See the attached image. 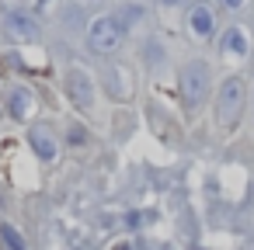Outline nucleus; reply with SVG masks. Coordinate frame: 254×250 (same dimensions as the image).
Here are the masks:
<instances>
[{
	"label": "nucleus",
	"mask_w": 254,
	"mask_h": 250,
	"mask_svg": "<svg viewBox=\"0 0 254 250\" xmlns=\"http://www.w3.org/2000/svg\"><path fill=\"white\" fill-rule=\"evenodd\" d=\"M240 111H244V80L240 77H226L219 94H216V118H219V125L230 129V125H237Z\"/></svg>",
	"instance_id": "1"
},
{
	"label": "nucleus",
	"mask_w": 254,
	"mask_h": 250,
	"mask_svg": "<svg viewBox=\"0 0 254 250\" xmlns=\"http://www.w3.org/2000/svg\"><path fill=\"white\" fill-rule=\"evenodd\" d=\"M122 35H126V28H122V21H119L115 14L98 18V21L87 28V42H91V49H94V52H105V56L119 49Z\"/></svg>",
	"instance_id": "2"
},
{
	"label": "nucleus",
	"mask_w": 254,
	"mask_h": 250,
	"mask_svg": "<svg viewBox=\"0 0 254 250\" xmlns=\"http://www.w3.org/2000/svg\"><path fill=\"white\" fill-rule=\"evenodd\" d=\"M181 94L188 104H202L209 94V66L205 63H188L181 73Z\"/></svg>",
	"instance_id": "3"
},
{
	"label": "nucleus",
	"mask_w": 254,
	"mask_h": 250,
	"mask_svg": "<svg viewBox=\"0 0 254 250\" xmlns=\"http://www.w3.org/2000/svg\"><path fill=\"white\" fill-rule=\"evenodd\" d=\"M7 35L18 39V42H35V39H39V25H35V18L25 14V11H11V14H7Z\"/></svg>",
	"instance_id": "4"
},
{
	"label": "nucleus",
	"mask_w": 254,
	"mask_h": 250,
	"mask_svg": "<svg viewBox=\"0 0 254 250\" xmlns=\"http://www.w3.org/2000/svg\"><path fill=\"white\" fill-rule=\"evenodd\" d=\"M32 108H35V98H32V91H25V87H14V91L7 94V111H11L14 118H28V115H32Z\"/></svg>",
	"instance_id": "5"
},
{
	"label": "nucleus",
	"mask_w": 254,
	"mask_h": 250,
	"mask_svg": "<svg viewBox=\"0 0 254 250\" xmlns=\"http://www.w3.org/2000/svg\"><path fill=\"white\" fill-rule=\"evenodd\" d=\"M28 143H32V150H35V156L39 160H53L56 156V143H53V136H49V129H32L28 132Z\"/></svg>",
	"instance_id": "6"
},
{
	"label": "nucleus",
	"mask_w": 254,
	"mask_h": 250,
	"mask_svg": "<svg viewBox=\"0 0 254 250\" xmlns=\"http://www.w3.org/2000/svg\"><path fill=\"white\" fill-rule=\"evenodd\" d=\"M191 32H195V39H209L212 35V11L209 7H191Z\"/></svg>",
	"instance_id": "7"
},
{
	"label": "nucleus",
	"mask_w": 254,
	"mask_h": 250,
	"mask_svg": "<svg viewBox=\"0 0 254 250\" xmlns=\"http://www.w3.org/2000/svg\"><path fill=\"white\" fill-rule=\"evenodd\" d=\"M223 52L226 56H247V35H244V28H230L226 35H223Z\"/></svg>",
	"instance_id": "8"
},
{
	"label": "nucleus",
	"mask_w": 254,
	"mask_h": 250,
	"mask_svg": "<svg viewBox=\"0 0 254 250\" xmlns=\"http://www.w3.org/2000/svg\"><path fill=\"white\" fill-rule=\"evenodd\" d=\"M70 94L80 104H91V80H87L84 70H70Z\"/></svg>",
	"instance_id": "9"
},
{
	"label": "nucleus",
	"mask_w": 254,
	"mask_h": 250,
	"mask_svg": "<svg viewBox=\"0 0 254 250\" xmlns=\"http://www.w3.org/2000/svg\"><path fill=\"white\" fill-rule=\"evenodd\" d=\"M0 240H4L7 243V250H28V243H25V236L11 226V222H4V226H0Z\"/></svg>",
	"instance_id": "10"
},
{
	"label": "nucleus",
	"mask_w": 254,
	"mask_h": 250,
	"mask_svg": "<svg viewBox=\"0 0 254 250\" xmlns=\"http://www.w3.org/2000/svg\"><path fill=\"white\" fill-rule=\"evenodd\" d=\"M223 4H226V7H240V4H244V0H223Z\"/></svg>",
	"instance_id": "11"
},
{
	"label": "nucleus",
	"mask_w": 254,
	"mask_h": 250,
	"mask_svg": "<svg viewBox=\"0 0 254 250\" xmlns=\"http://www.w3.org/2000/svg\"><path fill=\"white\" fill-rule=\"evenodd\" d=\"M164 4H171V0H164Z\"/></svg>",
	"instance_id": "12"
}]
</instances>
